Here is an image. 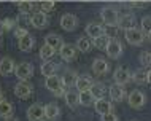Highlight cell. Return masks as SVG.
I'll return each instance as SVG.
<instances>
[{
	"mask_svg": "<svg viewBox=\"0 0 151 121\" xmlns=\"http://www.w3.org/2000/svg\"><path fill=\"white\" fill-rule=\"evenodd\" d=\"M45 86L48 88V91H51L54 96H65V89H64V81H62V76H48L46 80H45Z\"/></svg>",
	"mask_w": 151,
	"mask_h": 121,
	"instance_id": "cell-1",
	"label": "cell"
},
{
	"mask_svg": "<svg viewBox=\"0 0 151 121\" xmlns=\"http://www.w3.org/2000/svg\"><path fill=\"white\" fill-rule=\"evenodd\" d=\"M100 18H102L105 26H118L119 13H118V10L115 6H105L100 11Z\"/></svg>",
	"mask_w": 151,
	"mask_h": 121,
	"instance_id": "cell-2",
	"label": "cell"
},
{
	"mask_svg": "<svg viewBox=\"0 0 151 121\" xmlns=\"http://www.w3.org/2000/svg\"><path fill=\"white\" fill-rule=\"evenodd\" d=\"M126 35V40L130 43V45H142L145 40V34L142 29H137V27H134V29H130L127 32H124Z\"/></svg>",
	"mask_w": 151,
	"mask_h": 121,
	"instance_id": "cell-3",
	"label": "cell"
},
{
	"mask_svg": "<svg viewBox=\"0 0 151 121\" xmlns=\"http://www.w3.org/2000/svg\"><path fill=\"white\" fill-rule=\"evenodd\" d=\"M14 73L16 76H18L21 81H26V80H29L32 73H34V68H32V66L29 62H21V64H18L14 68Z\"/></svg>",
	"mask_w": 151,
	"mask_h": 121,
	"instance_id": "cell-4",
	"label": "cell"
},
{
	"mask_svg": "<svg viewBox=\"0 0 151 121\" xmlns=\"http://www.w3.org/2000/svg\"><path fill=\"white\" fill-rule=\"evenodd\" d=\"M113 78H115V83H116V84L124 86V84H127L130 80H132V75H130V72L127 70V68L118 67L116 70L113 72Z\"/></svg>",
	"mask_w": 151,
	"mask_h": 121,
	"instance_id": "cell-5",
	"label": "cell"
},
{
	"mask_svg": "<svg viewBox=\"0 0 151 121\" xmlns=\"http://www.w3.org/2000/svg\"><path fill=\"white\" fill-rule=\"evenodd\" d=\"M27 118L30 121H43V118H46L45 116V107L38 105V104L30 105L27 108Z\"/></svg>",
	"mask_w": 151,
	"mask_h": 121,
	"instance_id": "cell-6",
	"label": "cell"
},
{
	"mask_svg": "<svg viewBox=\"0 0 151 121\" xmlns=\"http://www.w3.org/2000/svg\"><path fill=\"white\" fill-rule=\"evenodd\" d=\"M145 100H146V97L142 91H132L127 97V102L132 108H142L145 105Z\"/></svg>",
	"mask_w": 151,
	"mask_h": 121,
	"instance_id": "cell-7",
	"label": "cell"
},
{
	"mask_svg": "<svg viewBox=\"0 0 151 121\" xmlns=\"http://www.w3.org/2000/svg\"><path fill=\"white\" fill-rule=\"evenodd\" d=\"M76 26H78V19H76L75 14L67 13V14H64L62 18H60V27H62L64 30L72 32V30L76 29Z\"/></svg>",
	"mask_w": 151,
	"mask_h": 121,
	"instance_id": "cell-8",
	"label": "cell"
},
{
	"mask_svg": "<svg viewBox=\"0 0 151 121\" xmlns=\"http://www.w3.org/2000/svg\"><path fill=\"white\" fill-rule=\"evenodd\" d=\"M14 94L19 99H29L32 96V84H29L27 81H19L14 86Z\"/></svg>",
	"mask_w": 151,
	"mask_h": 121,
	"instance_id": "cell-9",
	"label": "cell"
},
{
	"mask_svg": "<svg viewBox=\"0 0 151 121\" xmlns=\"http://www.w3.org/2000/svg\"><path fill=\"white\" fill-rule=\"evenodd\" d=\"M107 54H108V58H111V59H118L119 56L122 54V45H121V42L119 40H110V43H108V46H107Z\"/></svg>",
	"mask_w": 151,
	"mask_h": 121,
	"instance_id": "cell-10",
	"label": "cell"
},
{
	"mask_svg": "<svg viewBox=\"0 0 151 121\" xmlns=\"http://www.w3.org/2000/svg\"><path fill=\"white\" fill-rule=\"evenodd\" d=\"M14 60L11 59V58H8V56H5V58H2L0 59V75L2 76H8V75H11L14 72Z\"/></svg>",
	"mask_w": 151,
	"mask_h": 121,
	"instance_id": "cell-11",
	"label": "cell"
},
{
	"mask_svg": "<svg viewBox=\"0 0 151 121\" xmlns=\"http://www.w3.org/2000/svg\"><path fill=\"white\" fill-rule=\"evenodd\" d=\"M30 22L35 29H43L48 24V16L43 11H35V13L30 14Z\"/></svg>",
	"mask_w": 151,
	"mask_h": 121,
	"instance_id": "cell-12",
	"label": "cell"
},
{
	"mask_svg": "<svg viewBox=\"0 0 151 121\" xmlns=\"http://www.w3.org/2000/svg\"><path fill=\"white\" fill-rule=\"evenodd\" d=\"M110 97H111V100H115V102H121V100H124L126 97V91H124V86H121V84H111L110 86Z\"/></svg>",
	"mask_w": 151,
	"mask_h": 121,
	"instance_id": "cell-13",
	"label": "cell"
},
{
	"mask_svg": "<svg viewBox=\"0 0 151 121\" xmlns=\"http://www.w3.org/2000/svg\"><path fill=\"white\" fill-rule=\"evenodd\" d=\"M92 78L89 75H80L78 80H76V89H78L80 92H86V91H91L92 88Z\"/></svg>",
	"mask_w": 151,
	"mask_h": 121,
	"instance_id": "cell-14",
	"label": "cell"
},
{
	"mask_svg": "<svg viewBox=\"0 0 151 121\" xmlns=\"http://www.w3.org/2000/svg\"><path fill=\"white\" fill-rule=\"evenodd\" d=\"M60 58L67 62H70L76 58V46L70 45V43H65V45L60 48Z\"/></svg>",
	"mask_w": 151,
	"mask_h": 121,
	"instance_id": "cell-15",
	"label": "cell"
},
{
	"mask_svg": "<svg viewBox=\"0 0 151 121\" xmlns=\"http://www.w3.org/2000/svg\"><path fill=\"white\" fill-rule=\"evenodd\" d=\"M134 26H135V18L132 14L119 16V21H118V27L119 29H124V32H127L130 29H134Z\"/></svg>",
	"mask_w": 151,
	"mask_h": 121,
	"instance_id": "cell-16",
	"label": "cell"
},
{
	"mask_svg": "<svg viewBox=\"0 0 151 121\" xmlns=\"http://www.w3.org/2000/svg\"><path fill=\"white\" fill-rule=\"evenodd\" d=\"M94 108H96V112L99 115H107V113H111V102H108L107 99H99L96 100V104H94Z\"/></svg>",
	"mask_w": 151,
	"mask_h": 121,
	"instance_id": "cell-17",
	"label": "cell"
},
{
	"mask_svg": "<svg viewBox=\"0 0 151 121\" xmlns=\"http://www.w3.org/2000/svg\"><path fill=\"white\" fill-rule=\"evenodd\" d=\"M86 34L89 35L91 38H99L104 35V26H100V24H97V22H91V24H88L86 26Z\"/></svg>",
	"mask_w": 151,
	"mask_h": 121,
	"instance_id": "cell-18",
	"label": "cell"
},
{
	"mask_svg": "<svg viewBox=\"0 0 151 121\" xmlns=\"http://www.w3.org/2000/svg\"><path fill=\"white\" fill-rule=\"evenodd\" d=\"M92 72L96 75H104V73H107L108 72V62L105 59H94V62H92Z\"/></svg>",
	"mask_w": 151,
	"mask_h": 121,
	"instance_id": "cell-19",
	"label": "cell"
},
{
	"mask_svg": "<svg viewBox=\"0 0 151 121\" xmlns=\"http://www.w3.org/2000/svg\"><path fill=\"white\" fill-rule=\"evenodd\" d=\"M45 40H46V45L51 46L52 50H60V48L65 45V43L62 42V38H60L58 34H50V35H46V37H45Z\"/></svg>",
	"mask_w": 151,
	"mask_h": 121,
	"instance_id": "cell-20",
	"label": "cell"
},
{
	"mask_svg": "<svg viewBox=\"0 0 151 121\" xmlns=\"http://www.w3.org/2000/svg\"><path fill=\"white\" fill-rule=\"evenodd\" d=\"M40 72H42L43 76H54L56 72H58V64L56 62H51V60H48V62H43L42 67H40Z\"/></svg>",
	"mask_w": 151,
	"mask_h": 121,
	"instance_id": "cell-21",
	"label": "cell"
},
{
	"mask_svg": "<svg viewBox=\"0 0 151 121\" xmlns=\"http://www.w3.org/2000/svg\"><path fill=\"white\" fill-rule=\"evenodd\" d=\"M34 43H35V40H34V37H32L30 34H27L26 37L18 40V46H19L21 51H30L32 48H34Z\"/></svg>",
	"mask_w": 151,
	"mask_h": 121,
	"instance_id": "cell-22",
	"label": "cell"
},
{
	"mask_svg": "<svg viewBox=\"0 0 151 121\" xmlns=\"http://www.w3.org/2000/svg\"><path fill=\"white\" fill-rule=\"evenodd\" d=\"M59 115H60V108L56 104H48L45 107V116L48 120H56V118H59Z\"/></svg>",
	"mask_w": 151,
	"mask_h": 121,
	"instance_id": "cell-23",
	"label": "cell"
},
{
	"mask_svg": "<svg viewBox=\"0 0 151 121\" xmlns=\"http://www.w3.org/2000/svg\"><path fill=\"white\" fill-rule=\"evenodd\" d=\"M91 92H92L94 97H96V100H99V99H104L105 92H107V88H105L104 83H94L91 88Z\"/></svg>",
	"mask_w": 151,
	"mask_h": 121,
	"instance_id": "cell-24",
	"label": "cell"
},
{
	"mask_svg": "<svg viewBox=\"0 0 151 121\" xmlns=\"http://www.w3.org/2000/svg\"><path fill=\"white\" fill-rule=\"evenodd\" d=\"M64 97H65V104L68 107H75L80 104V94L76 91H67Z\"/></svg>",
	"mask_w": 151,
	"mask_h": 121,
	"instance_id": "cell-25",
	"label": "cell"
},
{
	"mask_svg": "<svg viewBox=\"0 0 151 121\" xmlns=\"http://www.w3.org/2000/svg\"><path fill=\"white\" fill-rule=\"evenodd\" d=\"M132 80L138 84L148 83V68H138L135 73L132 75Z\"/></svg>",
	"mask_w": 151,
	"mask_h": 121,
	"instance_id": "cell-26",
	"label": "cell"
},
{
	"mask_svg": "<svg viewBox=\"0 0 151 121\" xmlns=\"http://www.w3.org/2000/svg\"><path fill=\"white\" fill-rule=\"evenodd\" d=\"M80 104L84 107H91L96 104V97L92 96L91 91H86V92H80Z\"/></svg>",
	"mask_w": 151,
	"mask_h": 121,
	"instance_id": "cell-27",
	"label": "cell"
},
{
	"mask_svg": "<svg viewBox=\"0 0 151 121\" xmlns=\"http://www.w3.org/2000/svg\"><path fill=\"white\" fill-rule=\"evenodd\" d=\"M76 80H78V75H76L75 72H72V70H67L62 75L64 86H73V84H76Z\"/></svg>",
	"mask_w": 151,
	"mask_h": 121,
	"instance_id": "cell-28",
	"label": "cell"
},
{
	"mask_svg": "<svg viewBox=\"0 0 151 121\" xmlns=\"http://www.w3.org/2000/svg\"><path fill=\"white\" fill-rule=\"evenodd\" d=\"M91 46H92L91 40L86 38V37H80L76 40V50H80L81 53H88V51L91 50Z\"/></svg>",
	"mask_w": 151,
	"mask_h": 121,
	"instance_id": "cell-29",
	"label": "cell"
},
{
	"mask_svg": "<svg viewBox=\"0 0 151 121\" xmlns=\"http://www.w3.org/2000/svg\"><path fill=\"white\" fill-rule=\"evenodd\" d=\"M11 113H13V105H11V102H8V100L0 102V116H2V118H10Z\"/></svg>",
	"mask_w": 151,
	"mask_h": 121,
	"instance_id": "cell-30",
	"label": "cell"
},
{
	"mask_svg": "<svg viewBox=\"0 0 151 121\" xmlns=\"http://www.w3.org/2000/svg\"><path fill=\"white\" fill-rule=\"evenodd\" d=\"M16 24H18V27H21V29H27V26H30V14L29 13H19L18 18H16Z\"/></svg>",
	"mask_w": 151,
	"mask_h": 121,
	"instance_id": "cell-31",
	"label": "cell"
},
{
	"mask_svg": "<svg viewBox=\"0 0 151 121\" xmlns=\"http://www.w3.org/2000/svg\"><path fill=\"white\" fill-rule=\"evenodd\" d=\"M54 53H56V50H52V48L48 46L46 43H45V45L40 48V58H42L45 62H48V60H50L52 56H54Z\"/></svg>",
	"mask_w": 151,
	"mask_h": 121,
	"instance_id": "cell-32",
	"label": "cell"
},
{
	"mask_svg": "<svg viewBox=\"0 0 151 121\" xmlns=\"http://www.w3.org/2000/svg\"><path fill=\"white\" fill-rule=\"evenodd\" d=\"M119 34V27L118 26H104V35L110 40H115Z\"/></svg>",
	"mask_w": 151,
	"mask_h": 121,
	"instance_id": "cell-33",
	"label": "cell"
},
{
	"mask_svg": "<svg viewBox=\"0 0 151 121\" xmlns=\"http://www.w3.org/2000/svg\"><path fill=\"white\" fill-rule=\"evenodd\" d=\"M108 43H110V38L105 37V35H102V37H99V38L94 40V46L99 48V50H107Z\"/></svg>",
	"mask_w": 151,
	"mask_h": 121,
	"instance_id": "cell-34",
	"label": "cell"
},
{
	"mask_svg": "<svg viewBox=\"0 0 151 121\" xmlns=\"http://www.w3.org/2000/svg\"><path fill=\"white\" fill-rule=\"evenodd\" d=\"M140 64L145 68H150V66H151V53L150 51H143L140 54Z\"/></svg>",
	"mask_w": 151,
	"mask_h": 121,
	"instance_id": "cell-35",
	"label": "cell"
},
{
	"mask_svg": "<svg viewBox=\"0 0 151 121\" xmlns=\"http://www.w3.org/2000/svg\"><path fill=\"white\" fill-rule=\"evenodd\" d=\"M18 6H19V10H21V13H29L30 10H34L35 3H32V2H19Z\"/></svg>",
	"mask_w": 151,
	"mask_h": 121,
	"instance_id": "cell-36",
	"label": "cell"
},
{
	"mask_svg": "<svg viewBox=\"0 0 151 121\" xmlns=\"http://www.w3.org/2000/svg\"><path fill=\"white\" fill-rule=\"evenodd\" d=\"M142 30L146 32V34L151 32V16H145V18L142 19Z\"/></svg>",
	"mask_w": 151,
	"mask_h": 121,
	"instance_id": "cell-37",
	"label": "cell"
},
{
	"mask_svg": "<svg viewBox=\"0 0 151 121\" xmlns=\"http://www.w3.org/2000/svg\"><path fill=\"white\" fill-rule=\"evenodd\" d=\"M3 27H5V30H11V29H18V26H16V19H11V18H6L3 19Z\"/></svg>",
	"mask_w": 151,
	"mask_h": 121,
	"instance_id": "cell-38",
	"label": "cell"
},
{
	"mask_svg": "<svg viewBox=\"0 0 151 121\" xmlns=\"http://www.w3.org/2000/svg\"><path fill=\"white\" fill-rule=\"evenodd\" d=\"M52 8H54V2H42L40 3V11H43L45 14H46L48 11H51Z\"/></svg>",
	"mask_w": 151,
	"mask_h": 121,
	"instance_id": "cell-39",
	"label": "cell"
},
{
	"mask_svg": "<svg viewBox=\"0 0 151 121\" xmlns=\"http://www.w3.org/2000/svg\"><path fill=\"white\" fill-rule=\"evenodd\" d=\"M27 34H29V32H27V29H21V27H18V29L14 30V37L18 38V40H21L22 37H26Z\"/></svg>",
	"mask_w": 151,
	"mask_h": 121,
	"instance_id": "cell-40",
	"label": "cell"
},
{
	"mask_svg": "<svg viewBox=\"0 0 151 121\" xmlns=\"http://www.w3.org/2000/svg\"><path fill=\"white\" fill-rule=\"evenodd\" d=\"M102 121H118V116L115 113H107L102 116Z\"/></svg>",
	"mask_w": 151,
	"mask_h": 121,
	"instance_id": "cell-41",
	"label": "cell"
},
{
	"mask_svg": "<svg viewBox=\"0 0 151 121\" xmlns=\"http://www.w3.org/2000/svg\"><path fill=\"white\" fill-rule=\"evenodd\" d=\"M3 32H5V27H3V21L0 19V35H2Z\"/></svg>",
	"mask_w": 151,
	"mask_h": 121,
	"instance_id": "cell-42",
	"label": "cell"
},
{
	"mask_svg": "<svg viewBox=\"0 0 151 121\" xmlns=\"http://www.w3.org/2000/svg\"><path fill=\"white\" fill-rule=\"evenodd\" d=\"M5 121H19L16 116H10V118H5Z\"/></svg>",
	"mask_w": 151,
	"mask_h": 121,
	"instance_id": "cell-43",
	"label": "cell"
},
{
	"mask_svg": "<svg viewBox=\"0 0 151 121\" xmlns=\"http://www.w3.org/2000/svg\"><path fill=\"white\" fill-rule=\"evenodd\" d=\"M148 83H151V67L148 68Z\"/></svg>",
	"mask_w": 151,
	"mask_h": 121,
	"instance_id": "cell-44",
	"label": "cell"
},
{
	"mask_svg": "<svg viewBox=\"0 0 151 121\" xmlns=\"http://www.w3.org/2000/svg\"><path fill=\"white\" fill-rule=\"evenodd\" d=\"M0 102H3V92L0 91Z\"/></svg>",
	"mask_w": 151,
	"mask_h": 121,
	"instance_id": "cell-45",
	"label": "cell"
},
{
	"mask_svg": "<svg viewBox=\"0 0 151 121\" xmlns=\"http://www.w3.org/2000/svg\"><path fill=\"white\" fill-rule=\"evenodd\" d=\"M148 38H150V42H151V32H150V34H148Z\"/></svg>",
	"mask_w": 151,
	"mask_h": 121,
	"instance_id": "cell-46",
	"label": "cell"
},
{
	"mask_svg": "<svg viewBox=\"0 0 151 121\" xmlns=\"http://www.w3.org/2000/svg\"><path fill=\"white\" fill-rule=\"evenodd\" d=\"M0 46H2V38H0Z\"/></svg>",
	"mask_w": 151,
	"mask_h": 121,
	"instance_id": "cell-47",
	"label": "cell"
}]
</instances>
